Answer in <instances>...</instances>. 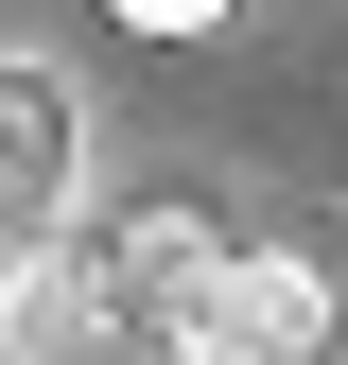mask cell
I'll list each match as a JSON object with an SVG mask.
<instances>
[{
  "label": "cell",
  "mask_w": 348,
  "mask_h": 365,
  "mask_svg": "<svg viewBox=\"0 0 348 365\" xmlns=\"http://www.w3.org/2000/svg\"><path fill=\"white\" fill-rule=\"evenodd\" d=\"M122 313H105V244L70 226H0V365H87Z\"/></svg>",
  "instance_id": "6da1fadb"
},
{
  "label": "cell",
  "mask_w": 348,
  "mask_h": 365,
  "mask_svg": "<svg viewBox=\"0 0 348 365\" xmlns=\"http://www.w3.org/2000/svg\"><path fill=\"white\" fill-rule=\"evenodd\" d=\"M87 244H105V313L122 331H174V313H209V279H227V226L209 209H105Z\"/></svg>",
  "instance_id": "7a4b0ae2"
},
{
  "label": "cell",
  "mask_w": 348,
  "mask_h": 365,
  "mask_svg": "<svg viewBox=\"0 0 348 365\" xmlns=\"http://www.w3.org/2000/svg\"><path fill=\"white\" fill-rule=\"evenodd\" d=\"M70 209H87V105L0 53V226H70Z\"/></svg>",
  "instance_id": "3957f363"
},
{
  "label": "cell",
  "mask_w": 348,
  "mask_h": 365,
  "mask_svg": "<svg viewBox=\"0 0 348 365\" xmlns=\"http://www.w3.org/2000/svg\"><path fill=\"white\" fill-rule=\"evenodd\" d=\"M209 313H227V331H244L261 365H314L348 296H331V261H314V244H227V279H209Z\"/></svg>",
  "instance_id": "277c9868"
},
{
  "label": "cell",
  "mask_w": 348,
  "mask_h": 365,
  "mask_svg": "<svg viewBox=\"0 0 348 365\" xmlns=\"http://www.w3.org/2000/svg\"><path fill=\"white\" fill-rule=\"evenodd\" d=\"M105 18H122V35H209L227 0H105Z\"/></svg>",
  "instance_id": "5b68a950"
},
{
  "label": "cell",
  "mask_w": 348,
  "mask_h": 365,
  "mask_svg": "<svg viewBox=\"0 0 348 365\" xmlns=\"http://www.w3.org/2000/svg\"><path fill=\"white\" fill-rule=\"evenodd\" d=\"M87 365H174V348H157V331H105V348H87Z\"/></svg>",
  "instance_id": "8992f818"
},
{
  "label": "cell",
  "mask_w": 348,
  "mask_h": 365,
  "mask_svg": "<svg viewBox=\"0 0 348 365\" xmlns=\"http://www.w3.org/2000/svg\"><path fill=\"white\" fill-rule=\"evenodd\" d=\"M314 365H348V313H331V348H314Z\"/></svg>",
  "instance_id": "52a82bcc"
}]
</instances>
